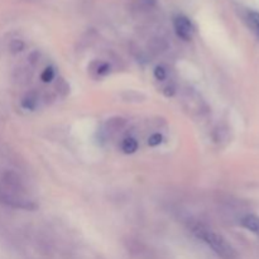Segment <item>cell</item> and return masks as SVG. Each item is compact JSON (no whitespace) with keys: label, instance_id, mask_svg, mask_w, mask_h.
Here are the masks:
<instances>
[{"label":"cell","instance_id":"1","mask_svg":"<svg viewBox=\"0 0 259 259\" xmlns=\"http://www.w3.org/2000/svg\"><path fill=\"white\" fill-rule=\"evenodd\" d=\"M194 233L199 239L206 243L220 258L223 259H235L237 258V252L232 247L229 242L225 239L223 235L212 232V230L206 229L204 227H197L194 229Z\"/></svg>","mask_w":259,"mask_h":259},{"label":"cell","instance_id":"2","mask_svg":"<svg viewBox=\"0 0 259 259\" xmlns=\"http://www.w3.org/2000/svg\"><path fill=\"white\" fill-rule=\"evenodd\" d=\"M0 202L8 205L10 207H15V209H23V210H35L37 205L30 200L24 199V197L19 196V195L12 194L10 191H0Z\"/></svg>","mask_w":259,"mask_h":259},{"label":"cell","instance_id":"3","mask_svg":"<svg viewBox=\"0 0 259 259\" xmlns=\"http://www.w3.org/2000/svg\"><path fill=\"white\" fill-rule=\"evenodd\" d=\"M174 28L176 34L184 40H191L195 34L194 24L185 15H177L174 18Z\"/></svg>","mask_w":259,"mask_h":259},{"label":"cell","instance_id":"4","mask_svg":"<svg viewBox=\"0 0 259 259\" xmlns=\"http://www.w3.org/2000/svg\"><path fill=\"white\" fill-rule=\"evenodd\" d=\"M242 225L245 229H248L249 232H252L253 234L258 235L259 237V217H257V215H245L242 219Z\"/></svg>","mask_w":259,"mask_h":259},{"label":"cell","instance_id":"5","mask_svg":"<svg viewBox=\"0 0 259 259\" xmlns=\"http://www.w3.org/2000/svg\"><path fill=\"white\" fill-rule=\"evenodd\" d=\"M137 149H138V142L133 137H128L123 141L121 143V151L125 154H133L136 153Z\"/></svg>","mask_w":259,"mask_h":259},{"label":"cell","instance_id":"6","mask_svg":"<svg viewBox=\"0 0 259 259\" xmlns=\"http://www.w3.org/2000/svg\"><path fill=\"white\" fill-rule=\"evenodd\" d=\"M38 103V96L35 95V93H28L27 95L23 98L22 100V106L24 109H28V110H34L35 106H37Z\"/></svg>","mask_w":259,"mask_h":259},{"label":"cell","instance_id":"7","mask_svg":"<svg viewBox=\"0 0 259 259\" xmlns=\"http://www.w3.org/2000/svg\"><path fill=\"white\" fill-rule=\"evenodd\" d=\"M247 20H248V24H249V27L252 28L253 32H254L259 38V13L253 12V10L248 12Z\"/></svg>","mask_w":259,"mask_h":259},{"label":"cell","instance_id":"8","mask_svg":"<svg viewBox=\"0 0 259 259\" xmlns=\"http://www.w3.org/2000/svg\"><path fill=\"white\" fill-rule=\"evenodd\" d=\"M55 77V70L52 67H47L43 70L42 75H40V78H42L43 82H51Z\"/></svg>","mask_w":259,"mask_h":259},{"label":"cell","instance_id":"9","mask_svg":"<svg viewBox=\"0 0 259 259\" xmlns=\"http://www.w3.org/2000/svg\"><path fill=\"white\" fill-rule=\"evenodd\" d=\"M166 76H167V72H166V68H164L163 66H157V67L154 68V77H156L158 81H163L164 78H166Z\"/></svg>","mask_w":259,"mask_h":259},{"label":"cell","instance_id":"10","mask_svg":"<svg viewBox=\"0 0 259 259\" xmlns=\"http://www.w3.org/2000/svg\"><path fill=\"white\" fill-rule=\"evenodd\" d=\"M162 139H163V137H162L161 134H158V133L152 134V136L148 138V144L151 147H156V146H158V144L162 143Z\"/></svg>","mask_w":259,"mask_h":259},{"label":"cell","instance_id":"11","mask_svg":"<svg viewBox=\"0 0 259 259\" xmlns=\"http://www.w3.org/2000/svg\"><path fill=\"white\" fill-rule=\"evenodd\" d=\"M109 71H110V66H109L106 62L99 63L98 68H96V72H98V75H100V76L106 75V73H108Z\"/></svg>","mask_w":259,"mask_h":259},{"label":"cell","instance_id":"12","mask_svg":"<svg viewBox=\"0 0 259 259\" xmlns=\"http://www.w3.org/2000/svg\"><path fill=\"white\" fill-rule=\"evenodd\" d=\"M24 45H23L22 40H13L12 45H10V48H12L13 52H20L23 50Z\"/></svg>","mask_w":259,"mask_h":259}]
</instances>
